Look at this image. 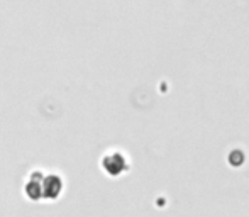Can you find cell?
<instances>
[{
	"label": "cell",
	"mask_w": 249,
	"mask_h": 217,
	"mask_svg": "<svg viewBox=\"0 0 249 217\" xmlns=\"http://www.w3.org/2000/svg\"><path fill=\"white\" fill-rule=\"evenodd\" d=\"M100 168L107 177L119 178L124 173H127L129 168H131V163H129V158L124 151H121V149H110V151H107L102 156Z\"/></svg>",
	"instance_id": "obj_1"
},
{
	"label": "cell",
	"mask_w": 249,
	"mask_h": 217,
	"mask_svg": "<svg viewBox=\"0 0 249 217\" xmlns=\"http://www.w3.org/2000/svg\"><path fill=\"white\" fill-rule=\"evenodd\" d=\"M65 178L61 177L56 171H51V173H46L43 178V200L44 202H54L58 200L59 197L65 192Z\"/></svg>",
	"instance_id": "obj_2"
},
{
	"label": "cell",
	"mask_w": 249,
	"mask_h": 217,
	"mask_svg": "<svg viewBox=\"0 0 249 217\" xmlns=\"http://www.w3.org/2000/svg\"><path fill=\"white\" fill-rule=\"evenodd\" d=\"M43 170H33L26 178L22 190L24 195L27 197V200L31 202H41L43 200V178H44Z\"/></svg>",
	"instance_id": "obj_3"
}]
</instances>
